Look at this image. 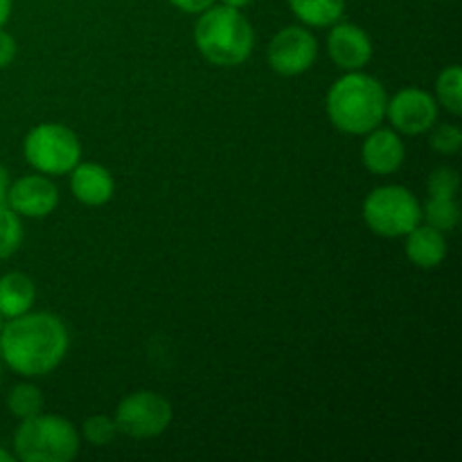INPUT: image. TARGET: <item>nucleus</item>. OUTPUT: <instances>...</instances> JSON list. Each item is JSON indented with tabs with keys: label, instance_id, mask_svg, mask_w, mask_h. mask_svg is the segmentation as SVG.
Returning <instances> with one entry per match:
<instances>
[{
	"label": "nucleus",
	"instance_id": "obj_31",
	"mask_svg": "<svg viewBox=\"0 0 462 462\" xmlns=\"http://www.w3.org/2000/svg\"><path fill=\"white\" fill-rule=\"evenodd\" d=\"M0 329H3V316H0Z\"/></svg>",
	"mask_w": 462,
	"mask_h": 462
},
{
	"label": "nucleus",
	"instance_id": "obj_22",
	"mask_svg": "<svg viewBox=\"0 0 462 462\" xmlns=\"http://www.w3.org/2000/svg\"><path fill=\"white\" fill-rule=\"evenodd\" d=\"M429 144L431 149H436L438 153H445V156H454L460 152L462 147V131L456 125H440L431 131L429 135Z\"/></svg>",
	"mask_w": 462,
	"mask_h": 462
},
{
	"label": "nucleus",
	"instance_id": "obj_11",
	"mask_svg": "<svg viewBox=\"0 0 462 462\" xmlns=\"http://www.w3.org/2000/svg\"><path fill=\"white\" fill-rule=\"evenodd\" d=\"M328 36V52L329 59L337 63L341 70H361L368 66L373 59V41L355 23H334L329 25Z\"/></svg>",
	"mask_w": 462,
	"mask_h": 462
},
{
	"label": "nucleus",
	"instance_id": "obj_15",
	"mask_svg": "<svg viewBox=\"0 0 462 462\" xmlns=\"http://www.w3.org/2000/svg\"><path fill=\"white\" fill-rule=\"evenodd\" d=\"M36 289L30 275L18 273H5L0 278V316L3 319H16V316L27 314L34 305Z\"/></svg>",
	"mask_w": 462,
	"mask_h": 462
},
{
	"label": "nucleus",
	"instance_id": "obj_21",
	"mask_svg": "<svg viewBox=\"0 0 462 462\" xmlns=\"http://www.w3.org/2000/svg\"><path fill=\"white\" fill-rule=\"evenodd\" d=\"M116 433V420L108 418V415H93L84 422V438L93 447H106L108 442H113Z\"/></svg>",
	"mask_w": 462,
	"mask_h": 462
},
{
	"label": "nucleus",
	"instance_id": "obj_26",
	"mask_svg": "<svg viewBox=\"0 0 462 462\" xmlns=\"http://www.w3.org/2000/svg\"><path fill=\"white\" fill-rule=\"evenodd\" d=\"M9 185H12V180H9V171H7V167L0 165V206H7Z\"/></svg>",
	"mask_w": 462,
	"mask_h": 462
},
{
	"label": "nucleus",
	"instance_id": "obj_25",
	"mask_svg": "<svg viewBox=\"0 0 462 462\" xmlns=\"http://www.w3.org/2000/svg\"><path fill=\"white\" fill-rule=\"evenodd\" d=\"M170 3L185 14H201L208 7H212L217 0H170Z\"/></svg>",
	"mask_w": 462,
	"mask_h": 462
},
{
	"label": "nucleus",
	"instance_id": "obj_8",
	"mask_svg": "<svg viewBox=\"0 0 462 462\" xmlns=\"http://www.w3.org/2000/svg\"><path fill=\"white\" fill-rule=\"evenodd\" d=\"M319 57V41L307 27L289 25L271 39L266 59L278 75L296 77L310 70Z\"/></svg>",
	"mask_w": 462,
	"mask_h": 462
},
{
	"label": "nucleus",
	"instance_id": "obj_5",
	"mask_svg": "<svg viewBox=\"0 0 462 462\" xmlns=\"http://www.w3.org/2000/svg\"><path fill=\"white\" fill-rule=\"evenodd\" d=\"M364 221L374 235L406 237L422 221V206L402 185H383L365 197Z\"/></svg>",
	"mask_w": 462,
	"mask_h": 462
},
{
	"label": "nucleus",
	"instance_id": "obj_7",
	"mask_svg": "<svg viewBox=\"0 0 462 462\" xmlns=\"http://www.w3.org/2000/svg\"><path fill=\"white\" fill-rule=\"evenodd\" d=\"M171 418H174V411H171L170 402L152 391H138L126 395L117 404L116 415H113L117 431L129 438H138V440L165 433L171 424Z\"/></svg>",
	"mask_w": 462,
	"mask_h": 462
},
{
	"label": "nucleus",
	"instance_id": "obj_4",
	"mask_svg": "<svg viewBox=\"0 0 462 462\" xmlns=\"http://www.w3.org/2000/svg\"><path fill=\"white\" fill-rule=\"evenodd\" d=\"M14 451L23 462H70L79 454V433L61 415L36 413L21 420L14 433Z\"/></svg>",
	"mask_w": 462,
	"mask_h": 462
},
{
	"label": "nucleus",
	"instance_id": "obj_30",
	"mask_svg": "<svg viewBox=\"0 0 462 462\" xmlns=\"http://www.w3.org/2000/svg\"><path fill=\"white\" fill-rule=\"evenodd\" d=\"M0 382H3V361H0Z\"/></svg>",
	"mask_w": 462,
	"mask_h": 462
},
{
	"label": "nucleus",
	"instance_id": "obj_23",
	"mask_svg": "<svg viewBox=\"0 0 462 462\" xmlns=\"http://www.w3.org/2000/svg\"><path fill=\"white\" fill-rule=\"evenodd\" d=\"M429 197H456L460 188V176L454 167H438L429 176Z\"/></svg>",
	"mask_w": 462,
	"mask_h": 462
},
{
	"label": "nucleus",
	"instance_id": "obj_17",
	"mask_svg": "<svg viewBox=\"0 0 462 462\" xmlns=\"http://www.w3.org/2000/svg\"><path fill=\"white\" fill-rule=\"evenodd\" d=\"M436 102L445 106L451 116L462 113V70L460 66H449L436 79Z\"/></svg>",
	"mask_w": 462,
	"mask_h": 462
},
{
	"label": "nucleus",
	"instance_id": "obj_19",
	"mask_svg": "<svg viewBox=\"0 0 462 462\" xmlns=\"http://www.w3.org/2000/svg\"><path fill=\"white\" fill-rule=\"evenodd\" d=\"M43 393L34 383H18L9 391L7 409L14 418L25 420L43 411Z\"/></svg>",
	"mask_w": 462,
	"mask_h": 462
},
{
	"label": "nucleus",
	"instance_id": "obj_10",
	"mask_svg": "<svg viewBox=\"0 0 462 462\" xmlns=\"http://www.w3.org/2000/svg\"><path fill=\"white\" fill-rule=\"evenodd\" d=\"M7 206L12 208L18 217L43 219V217L52 215L54 208L59 206V189L48 176H21V179H16L9 185Z\"/></svg>",
	"mask_w": 462,
	"mask_h": 462
},
{
	"label": "nucleus",
	"instance_id": "obj_29",
	"mask_svg": "<svg viewBox=\"0 0 462 462\" xmlns=\"http://www.w3.org/2000/svg\"><path fill=\"white\" fill-rule=\"evenodd\" d=\"M14 458H16V456H14L12 451H7L5 447H0V462H14Z\"/></svg>",
	"mask_w": 462,
	"mask_h": 462
},
{
	"label": "nucleus",
	"instance_id": "obj_13",
	"mask_svg": "<svg viewBox=\"0 0 462 462\" xmlns=\"http://www.w3.org/2000/svg\"><path fill=\"white\" fill-rule=\"evenodd\" d=\"M70 189L84 206H104L113 199L116 180L99 162H77L70 171Z\"/></svg>",
	"mask_w": 462,
	"mask_h": 462
},
{
	"label": "nucleus",
	"instance_id": "obj_28",
	"mask_svg": "<svg viewBox=\"0 0 462 462\" xmlns=\"http://www.w3.org/2000/svg\"><path fill=\"white\" fill-rule=\"evenodd\" d=\"M251 3L253 0H221V5H228V7H235V9H244Z\"/></svg>",
	"mask_w": 462,
	"mask_h": 462
},
{
	"label": "nucleus",
	"instance_id": "obj_12",
	"mask_svg": "<svg viewBox=\"0 0 462 462\" xmlns=\"http://www.w3.org/2000/svg\"><path fill=\"white\" fill-rule=\"evenodd\" d=\"M406 149L397 131L393 129H373L365 134L364 147H361V158H364L365 170L373 174L386 176L400 170L404 165Z\"/></svg>",
	"mask_w": 462,
	"mask_h": 462
},
{
	"label": "nucleus",
	"instance_id": "obj_1",
	"mask_svg": "<svg viewBox=\"0 0 462 462\" xmlns=\"http://www.w3.org/2000/svg\"><path fill=\"white\" fill-rule=\"evenodd\" d=\"M70 338L61 319L48 311H27L0 329V359L21 377H43L66 356Z\"/></svg>",
	"mask_w": 462,
	"mask_h": 462
},
{
	"label": "nucleus",
	"instance_id": "obj_18",
	"mask_svg": "<svg viewBox=\"0 0 462 462\" xmlns=\"http://www.w3.org/2000/svg\"><path fill=\"white\" fill-rule=\"evenodd\" d=\"M422 217H427V224L433 228L449 233L458 226L460 208L456 197H429L427 206L422 208Z\"/></svg>",
	"mask_w": 462,
	"mask_h": 462
},
{
	"label": "nucleus",
	"instance_id": "obj_9",
	"mask_svg": "<svg viewBox=\"0 0 462 462\" xmlns=\"http://www.w3.org/2000/svg\"><path fill=\"white\" fill-rule=\"evenodd\" d=\"M386 117L393 129L406 135L427 134L438 120V102L422 88H404L388 99Z\"/></svg>",
	"mask_w": 462,
	"mask_h": 462
},
{
	"label": "nucleus",
	"instance_id": "obj_6",
	"mask_svg": "<svg viewBox=\"0 0 462 462\" xmlns=\"http://www.w3.org/2000/svg\"><path fill=\"white\" fill-rule=\"evenodd\" d=\"M23 153L30 167L41 174H68L81 158V143L72 129L54 122L34 126L25 135Z\"/></svg>",
	"mask_w": 462,
	"mask_h": 462
},
{
	"label": "nucleus",
	"instance_id": "obj_14",
	"mask_svg": "<svg viewBox=\"0 0 462 462\" xmlns=\"http://www.w3.org/2000/svg\"><path fill=\"white\" fill-rule=\"evenodd\" d=\"M406 255L418 269H436L447 257L445 233L429 224H418L406 235Z\"/></svg>",
	"mask_w": 462,
	"mask_h": 462
},
{
	"label": "nucleus",
	"instance_id": "obj_27",
	"mask_svg": "<svg viewBox=\"0 0 462 462\" xmlns=\"http://www.w3.org/2000/svg\"><path fill=\"white\" fill-rule=\"evenodd\" d=\"M12 5L14 0H0V27H5V23L12 16Z\"/></svg>",
	"mask_w": 462,
	"mask_h": 462
},
{
	"label": "nucleus",
	"instance_id": "obj_20",
	"mask_svg": "<svg viewBox=\"0 0 462 462\" xmlns=\"http://www.w3.org/2000/svg\"><path fill=\"white\" fill-rule=\"evenodd\" d=\"M23 224L21 217L9 206H0V260H7L21 248Z\"/></svg>",
	"mask_w": 462,
	"mask_h": 462
},
{
	"label": "nucleus",
	"instance_id": "obj_3",
	"mask_svg": "<svg viewBox=\"0 0 462 462\" xmlns=\"http://www.w3.org/2000/svg\"><path fill=\"white\" fill-rule=\"evenodd\" d=\"M194 43L203 59L221 68L242 66L253 52L255 32L251 21L239 9L228 5H212L199 14L194 25Z\"/></svg>",
	"mask_w": 462,
	"mask_h": 462
},
{
	"label": "nucleus",
	"instance_id": "obj_16",
	"mask_svg": "<svg viewBox=\"0 0 462 462\" xmlns=\"http://www.w3.org/2000/svg\"><path fill=\"white\" fill-rule=\"evenodd\" d=\"M293 16L307 27H329L346 12V0H289Z\"/></svg>",
	"mask_w": 462,
	"mask_h": 462
},
{
	"label": "nucleus",
	"instance_id": "obj_24",
	"mask_svg": "<svg viewBox=\"0 0 462 462\" xmlns=\"http://www.w3.org/2000/svg\"><path fill=\"white\" fill-rule=\"evenodd\" d=\"M16 52H18L16 39L0 27V70L12 66L14 59H16Z\"/></svg>",
	"mask_w": 462,
	"mask_h": 462
},
{
	"label": "nucleus",
	"instance_id": "obj_2",
	"mask_svg": "<svg viewBox=\"0 0 462 462\" xmlns=\"http://www.w3.org/2000/svg\"><path fill=\"white\" fill-rule=\"evenodd\" d=\"M388 95L382 81L361 70H352L332 84L328 93V117L338 131L365 135L386 117Z\"/></svg>",
	"mask_w": 462,
	"mask_h": 462
}]
</instances>
